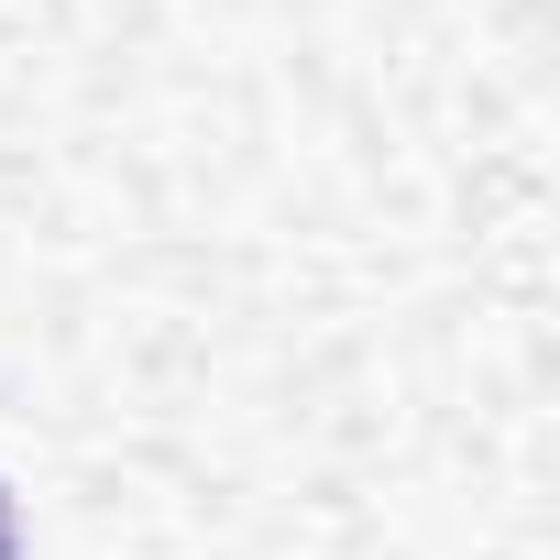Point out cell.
<instances>
[{
    "label": "cell",
    "instance_id": "6da1fadb",
    "mask_svg": "<svg viewBox=\"0 0 560 560\" xmlns=\"http://www.w3.org/2000/svg\"><path fill=\"white\" fill-rule=\"evenodd\" d=\"M0 560H12V494H0Z\"/></svg>",
    "mask_w": 560,
    "mask_h": 560
}]
</instances>
